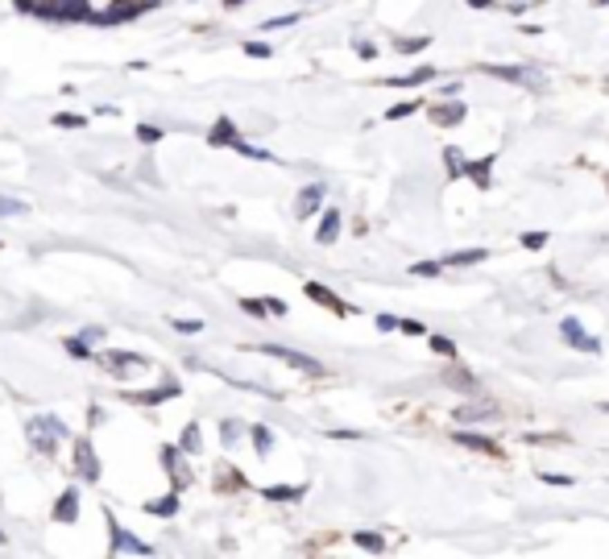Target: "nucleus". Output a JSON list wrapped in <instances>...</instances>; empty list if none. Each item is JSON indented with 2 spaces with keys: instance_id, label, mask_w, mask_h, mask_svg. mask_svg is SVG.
<instances>
[{
  "instance_id": "1",
  "label": "nucleus",
  "mask_w": 609,
  "mask_h": 559,
  "mask_svg": "<svg viewBox=\"0 0 609 559\" xmlns=\"http://www.w3.org/2000/svg\"><path fill=\"white\" fill-rule=\"evenodd\" d=\"M71 435V427L62 423V419H54V415H33L29 423H25V439H29V448L37 452V456H58V444Z\"/></svg>"
},
{
  "instance_id": "2",
  "label": "nucleus",
  "mask_w": 609,
  "mask_h": 559,
  "mask_svg": "<svg viewBox=\"0 0 609 559\" xmlns=\"http://www.w3.org/2000/svg\"><path fill=\"white\" fill-rule=\"evenodd\" d=\"M158 4H162V0H112L108 8H95V12H91V25H124V21H133V17L158 8Z\"/></svg>"
},
{
  "instance_id": "3",
  "label": "nucleus",
  "mask_w": 609,
  "mask_h": 559,
  "mask_svg": "<svg viewBox=\"0 0 609 559\" xmlns=\"http://www.w3.org/2000/svg\"><path fill=\"white\" fill-rule=\"evenodd\" d=\"M104 522H108V551H112V556H124V551H129V556H153V547L141 543L133 531H124V527L116 522L112 510H104Z\"/></svg>"
},
{
  "instance_id": "4",
  "label": "nucleus",
  "mask_w": 609,
  "mask_h": 559,
  "mask_svg": "<svg viewBox=\"0 0 609 559\" xmlns=\"http://www.w3.org/2000/svg\"><path fill=\"white\" fill-rule=\"evenodd\" d=\"M91 361H95L104 373H112V377H124V373L149 369V357H141V352H116V348H108V352H95Z\"/></svg>"
},
{
  "instance_id": "5",
  "label": "nucleus",
  "mask_w": 609,
  "mask_h": 559,
  "mask_svg": "<svg viewBox=\"0 0 609 559\" xmlns=\"http://www.w3.org/2000/svg\"><path fill=\"white\" fill-rule=\"evenodd\" d=\"M75 473H79V481H87V485L100 481V456H95V448H91L87 435H75Z\"/></svg>"
},
{
  "instance_id": "6",
  "label": "nucleus",
  "mask_w": 609,
  "mask_h": 559,
  "mask_svg": "<svg viewBox=\"0 0 609 559\" xmlns=\"http://www.w3.org/2000/svg\"><path fill=\"white\" fill-rule=\"evenodd\" d=\"M257 352H265V357H278V361H286L290 369H299V373H324V365L315 361V357H303V352H294V348H282V344H261Z\"/></svg>"
},
{
  "instance_id": "7",
  "label": "nucleus",
  "mask_w": 609,
  "mask_h": 559,
  "mask_svg": "<svg viewBox=\"0 0 609 559\" xmlns=\"http://www.w3.org/2000/svg\"><path fill=\"white\" fill-rule=\"evenodd\" d=\"M182 394V386L178 381H166V386H158V390H129L124 394V402H137V406H158V402H170V398H178Z\"/></svg>"
},
{
  "instance_id": "8",
  "label": "nucleus",
  "mask_w": 609,
  "mask_h": 559,
  "mask_svg": "<svg viewBox=\"0 0 609 559\" xmlns=\"http://www.w3.org/2000/svg\"><path fill=\"white\" fill-rule=\"evenodd\" d=\"M50 514H54V522H66V527H71V522H79V489H75V485H66V489L58 493V502H54V510H50Z\"/></svg>"
},
{
  "instance_id": "9",
  "label": "nucleus",
  "mask_w": 609,
  "mask_h": 559,
  "mask_svg": "<svg viewBox=\"0 0 609 559\" xmlns=\"http://www.w3.org/2000/svg\"><path fill=\"white\" fill-rule=\"evenodd\" d=\"M236 141H241V133H236V124H232L228 116H220V120L207 129V145H212V149H224V145L236 149Z\"/></svg>"
},
{
  "instance_id": "10",
  "label": "nucleus",
  "mask_w": 609,
  "mask_h": 559,
  "mask_svg": "<svg viewBox=\"0 0 609 559\" xmlns=\"http://www.w3.org/2000/svg\"><path fill=\"white\" fill-rule=\"evenodd\" d=\"M178 456H182V448H174V444H166V448H162V464H166V473H170L174 489H187V485H191V473L182 468V460H178Z\"/></svg>"
},
{
  "instance_id": "11",
  "label": "nucleus",
  "mask_w": 609,
  "mask_h": 559,
  "mask_svg": "<svg viewBox=\"0 0 609 559\" xmlns=\"http://www.w3.org/2000/svg\"><path fill=\"white\" fill-rule=\"evenodd\" d=\"M303 294H307V299H315L319 307H328V311H336V315H348V311H353L348 303H340V299H336V294H332L328 286H319V282H303Z\"/></svg>"
},
{
  "instance_id": "12",
  "label": "nucleus",
  "mask_w": 609,
  "mask_h": 559,
  "mask_svg": "<svg viewBox=\"0 0 609 559\" xmlns=\"http://www.w3.org/2000/svg\"><path fill=\"white\" fill-rule=\"evenodd\" d=\"M141 510H145L149 518H174V514L182 510V502H178V489H170L166 498H153V502H145Z\"/></svg>"
},
{
  "instance_id": "13",
  "label": "nucleus",
  "mask_w": 609,
  "mask_h": 559,
  "mask_svg": "<svg viewBox=\"0 0 609 559\" xmlns=\"http://www.w3.org/2000/svg\"><path fill=\"white\" fill-rule=\"evenodd\" d=\"M560 332H564V340H568V344H577V348H585V352H597V348H601V344H597V340H593V336L577 323V319H564V323H560Z\"/></svg>"
},
{
  "instance_id": "14",
  "label": "nucleus",
  "mask_w": 609,
  "mask_h": 559,
  "mask_svg": "<svg viewBox=\"0 0 609 559\" xmlns=\"http://www.w3.org/2000/svg\"><path fill=\"white\" fill-rule=\"evenodd\" d=\"M261 498L265 502H299V498H307V485H270V489H261Z\"/></svg>"
},
{
  "instance_id": "15",
  "label": "nucleus",
  "mask_w": 609,
  "mask_h": 559,
  "mask_svg": "<svg viewBox=\"0 0 609 559\" xmlns=\"http://www.w3.org/2000/svg\"><path fill=\"white\" fill-rule=\"evenodd\" d=\"M465 112H469L465 104H435V108H431V120H435V124H460Z\"/></svg>"
},
{
  "instance_id": "16",
  "label": "nucleus",
  "mask_w": 609,
  "mask_h": 559,
  "mask_svg": "<svg viewBox=\"0 0 609 559\" xmlns=\"http://www.w3.org/2000/svg\"><path fill=\"white\" fill-rule=\"evenodd\" d=\"M319 199H324V182L303 187V195H299V216H315V211H319Z\"/></svg>"
},
{
  "instance_id": "17",
  "label": "nucleus",
  "mask_w": 609,
  "mask_h": 559,
  "mask_svg": "<svg viewBox=\"0 0 609 559\" xmlns=\"http://www.w3.org/2000/svg\"><path fill=\"white\" fill-rule=\"evenodd\" d=\"M336 232H340V211H336V207H328V211H324V220H319L315 240H319V245H332V240H336Z\"/></svg>"
},
{
  "instance_id": "18",
  "label": "nucleus",
  "mask_w": 609,
  "mask_h": 559,
  "mask_svg": "<svg viewBox=\"0 0 609 559\" xmlns=\"http://www.w3.org/2000/svg\"><path fill=\"white\" fill-rule=\"evenodd\" d=\"M435 79V66H419V70H411V75H398V79H386L390 87H419V83H431Z\"/></svg>"
},
{
  "instance_id": "19",
  "label": "nucleus",
  "mask_w": 609,
  "mask_h": 559,
  "mask_svg": "<svg viewBox=\"0 0 609 559\" xmlns=\"http://www.w3.org/2000/svg\"><path fill=\"white\" fill-rule=\"evenodd\" d=\"M178 448H182L187 456H199V452H203V439H199V427H195V423H187V427H182V439H178Z\"/></svg>"
},
{
  "instance_id": "20",
  "label": "nucleus",
  "mask_w": 609,
  "mask_h": 559,
  "mask_svg": "<svg viewBox=\"0 0 609 559\" xmlns=\"http://www.w3.org/2000/svg\"><path fill=\"white\" fill-rule=\"evenodd\" d=\"M249 435H253V452H257V456H270V448H274V431L257 423V427H249Z\"/></svg>"
},
{
  "instance_id": "21",
  "label": "nucleus",
  "mask_w": 609,
  "mask_h": 559,
  "mask_svg": "<svg viewBox=\"0 0 609 559\" xmlns=\"http://www.w3.org/2000/svg\"><path fill=\"white\" fill-rule=\"evenodd\" d=\"M456 444L477 448V452H485V456H498V444H489V439H481V435H473V431H456Z\"/></svg>"
},
{
  "instance_id": "22",
  "label": "nucleus",
  "mask_w": 609,
  "mask_h": 559,
  "mask_svg": "<svg viewBox=\"0 0 609 559\" xmlns=\"http://www.w3.org/2000/svg\"><path fill=\"white\" fill-rule=\"evenodd\" d=\"M216 485H220V489H245V477H241L232 464H220V473H216Z\"/></svg>"
},
{
  "instance_id": "23",
  "label": "nucleus",
  "mask_w": 609,
  "mask_h": 559,
  "mask_svg": "<svg viewBox=\"0 0 609 559\" xmlns=\"http://www.w3.org/2000/svg\"><path fill=\"white\" fill-rule=\"evenodd\" d=\"M489 166H494V158H481V162H469L465 174L477 178V187H489Z\"/></svg>"
},
{
  "instance_id": "24",
  "label": "nucleus",
  "mask_w": 609,
  "mask_h": 559,
  "mask_svg": "<svg viewBox=\"0 0 609 559\" xmlns=\"http://www.w3.org/2000/svg\"><path fill=\"white\" fill-rule=\"evenodd\" d=\"M477 261H485V249H465V253L444 257V269H448V265H477Z\"/></svg>"
},
{
  "instance_id": "25",
  "label": "nucleus",
  "mask_w": 609,
  "mask_h": 559,
  "mask_svg": "<svg viewBox=\"0 0 609 559\" xmlns=\"http://www.w3.org/2000/svg\"><path fill=\"white\" fill-rule=\"evenodd\" d=\"M133 137H137L141 145H158V141H162L166 133H162L158 124H137V129H133Z\"/></svg>"
},
{
  "instance_id": "26",
  "label": "nucleus",
  "mask_w": 609,
  "mask_h": 559,
  "mask_svg": "<svg viewBox=\"0 0 609 559\" xmlns=\"http://www.w3.org/2000/svg\"><path fill=\"white\" fill-rule=\"evenodd\" d=\"M62 348H66L75 361H91V344H87L83 336H75V340H62Z\"/></svg>"
},
{
  "instance_id": "27",
  "label": "nucleus",
  "mask_w": 609,
  "mask_h": 559,
  "mask_svg": "<svg viewBox=\"0 0 609 559\" xmlns=\"http://www.w3.org/2000/svg\"><path fill=\"white\" fill-rule=\"evenodd\" d=\"M54 124L58 129H87V116H79V112H54Z\"/></svg>"
},
{
  "instance_id": "28",
  "label": "nucleus",
  "mask_w": 609,
  "mask_h": 559,
  "mask_svg": "<svg viewBox=\"0 0 609 559\" xmlns=\"http://www.w3.org/2000/svg\"><path fill=\"white\" fill-rule=\"evenodd\" d=\"M353 539H357V547H365V551H382V547H386V539L373 535V531H357Z\"/></svg>"
},
{
  "instance_id": "29",
  "label": "nucleus",
  "mask_w": 609,
  "mask_h": 559,
  "mask_svg": "<svg viewBox=\"0 0 609 559\" xmlns=\"http://www.w3.org/2000/svg\"><path fill=\"white\" fill-rule=\"evenodd\" d=\"M241 311H245V315H257V319H261V315H270L265 299H241Z\"/></svg>"
},
{
  "instance_id": "30",
  "label": "nucleus",
  "mask_w": 609,
  "mask_h": 559,
  "mask_svg": "<svg viewBox=\"0 0 609 559\" xmlns=\"http://www.w3.org/2000/svg\"><path fill=\"white\" fill-rule=\"evenodd\" d=\"M170 328L182 336H195V332H203V319H170Z\"/></svg>"
},
{
  "instance_id": "31",
  "label": "nucleus",
  "mask_w": 609,
  "mask_h": 559,
  "mask_svg": "<svg viewBox=\"0 0 609 559\" xmlns=\"http://www.w3.org/2000/svg\"><path fill=\"white\" fill-rule=\"evenodd\" d=\"M427 46H431V37H411V41L402 37V41H398V50H402V54H415V50H427Z\"/></svg>"
},
{
  "instance_id": "32",
  "label": "nucleus",
  "mask_w": 609,
  "mask_h": 559,
  "mask_svg": "<svg viewBox=\"0 0 609 559\" xmlns=\"http://www.w3.org/2000/svg\"><path fill=\"white\" fill-rule=\"evenodd\" d=\"M245 54L249 58H270L274 50H270V41H245Z\"/></svg>"
},
{
  "instance_id": "33",
  "label": "nucleus",
  "mask_w": 609,
  "mask_h": 559,
  "mask_svg": "<svg viewBox=\"0 0 609 559\" xmlns=\"http://www.w3.org/2000/svg\"><path fill=\"white\" fill-rule=\"evenodd\" d=\"M21 211H29V203H21V199H0V216H21Z\"/></svg>"
},
{
  "instance_id": "34",
  "label": "nucleus",
  "mask_w": 609,
  "mask_h": 559,
  "mask_svg": "<svg viewBox=\"0 0 609 559\" xmlns=\"http://www.w3.org/2000/svg\"><path fill=\"white\" fill-rule=\"evenodd\" d=\"M489 75H498V79H510V83H523V70H514V66H489Z\"/></svg>"
},
{
  "instance_id": "35",
  "label": "nucleus",
  "mask_w": 609,
  "mask_h": 559,
  "mask_svg": "<svg viewBox=\"0 0 609 559\" xmlns=\"http://www.w3.org/2000/svg\"><path fill=\"white\" fill-rule=\"evenodd\" d=\"M415 108H419V104H394V108L386 112V120H402V116H411Z\"/></svg>"
},
{
  "instance_id": "36",
  "label": "nucleus",
  "mask_w": 609,
  "mask_h": 559,
  "mask_svg": "<svg viewBox=\"0 0 609 559\" xmlns=\"http://www.w3.org/2000/svg\"><path fill=\"white\" fill-rule=\"evenodd\" d=\"M440 269H444V261H419V265H415L419 278H431V274H440Z\"/></svg>"
},
{
  "instance_id": "37",
  "label": "nucleus",
  "mask_w": 609,
  "mask_h": 559,
  "mask_svg": "<svg viewBox=\"0 0 609 559\" xmlns=\"http://www.w3.org/2000/svg\"><path fill=\"white\" fill-rule=\"evenodd\" d=\"M431 348H435V352H444V357H456V344H452V340H444V336H431Z\"/></svg>"
},
{
  "instance_id": "38",
  "label": "nucleus",
  "mask_w": 609,
  "mask_h": 559,
  "mask_svg": "<svg viewBox=\"0 0 609 559\" xmlns=\"http://www.w3.org/2000/svg\"><path fill=\"white\" fill-rule=\"evenodd\" d=\"M236 431H241V423H232V419H224V423H220V439H224V444H232V439H236Z\"/></svg>"
},
{
  "instance_id": "39",
  "label": "nucleus",
  "mask_w": 609,
  "mask_h": 559,
  "mask_svg": "<svg viewBox=\"0 0 609 559\" xmlns=\"http://www.w3.org/2000/svg\"><path fill=\"white\" fill-rule=\"evenodd\" d=\"M299 21V12H290V17H274V21H265V29H286V25H294Z\"/></svg>"
},
{
  "instance_id": "40",
  "label": "nucleus",
  "mask_w": 609,
  "mask_h": 559,
  "mask_svg": "<svg viewBox=\"0 0 609 559\" xmlns=\"http://www.w3.org/2000/svg\"><path fill=\"white\" fill-rule=\"evenodd\" d=\"M523 245H527V249H543V245H547V236H543V232H527V236H523Z\"/></svg>"
},
{
  "instance_id": "41",
  "label": "nucleus",
  "mask_w": 609,
  "mask_h": 559,
  "mask_svg": "<svg viewBox=\"0 0 609 559\" xmlns=\"http://www.w3.org/2000/svg\"><path fill=\"white\" fill-rule=\"evenodd\" d=\"M398 328H402V332H411V336H423V323H419V319H402Z\"/></svg>"
},
{
  "instance_id": "42",
  "label": "nucleus",
  "mask_w": 609,
  "mask_h": 559,
  "mask_svg": "<svg viewBox=\"0 0 609 559\" xmlns=\"http://www.w3.org/2000/svg\"><path fill=\"white\" fill-rule=\"evenodd\" d=\"M265 307H270V315H286V303L282 299H265Z\"/></svg>"
},
{
  "instance_id": "43",
  "label": "nucleus",
  "mask_w": 609,
  "mask_h": 559,
  "mask_svg": "<svg viewBox=\"0 0 609 559\" xmlns=\"http://www.w3.org/2000/svg\"><path fill=\"white\" fill-rule=\"evenodd\" d=\"M79 336H83V340H87V344H95V340H100V336H104V328H83V332H79Z\"/></svg>"
},
{
  "instance_id": "44",
  "label": "nucleus",
  "mask_w": 609,
  "mask_h": 559,
  "mask_svg": "<svg viewBox=\"0 0 609 559\" xmlns=\"http://www.w3.org/2000/svg\"><path fill=\"white\" fill-rule=\"evenodd\" d=\"M377 328H382V332H394V328H398V319H390V315H377Z\"/></svg>"
},
{
  "instance_id": "45",
  "label": "nucleus",
  "mask_w": 609,
  "mask_h": 559,
  "mask_svg": "<svg viewBox=\"0 0 609 559\" xmlns=\"http://www.w3.org/2000/svg\"><path fill=\"white\" fill-rule=\"evenodd\" d=\"M547 485H572V477H556V473H543Z\"/></svg>"
},
{
  "instance_id": "46",
  "label": "nucleus",
  "mask_w": 609,
  "mask_h": 559,
  "mask_svg": "<svg viewBox=\"0 0 609 559\" xmlns=\"http://www.w3.org/2000/svg\"><path fill=\"white\" fill-rule=\"evenodd\" d=\"M357 54H361V58H373V54H377V50H373V46H369V41H357Z\"/></svg>"
},
{
  "instance_id": "47",
  "label": "nucleus",
  "mask_w": 609,
  "mask_h": 559,
  "mask_svg": "<svg viewBox=\"0 0 609 559\" xmlns=\"http://www.w3.org/2000/svg\"><path fill=\"white\" fill-rule=\"evenodd\" d=\"M95 112H100V116H120V108H116V104H100Z\"/></svg>"
},
{
  "instance_id": "48",
  "label": "nucleus",
  "mask_w": 609,
  "mask_h": 559,
  "mask_svg": "<svg viewBox=\"0 0 609 559\" xmlns=\"http://www.w3.org/2000/svg\"><path fill=\"white\" fill-rule=\"evenodd\" d=\"M104 419H108V415H104L100 406H91V410H87V423H104Z\"/></svg>"
},
{
  "instance_id": "49",
  "label": "nucleus",
  "mask_w": 609,
  "mask_h": 559,
  "mask_svg": "<svg viewBox=\"0 0 609 559\" xmlns=\"http://www.w3.org/2000/svg\"><path fill=\"white\" fill-rule=\"evenodd\" d=\"M473 8H494V0H469Z\"/></svg>"
},
{
  "instance_id": "50",
  "label": "nucleus",
  "mask_w": 609,
  "mask_h": 559,
  "mask_svg": "<svg viewBox=\"0 0 609 559\" xmlns=\"http://www.w3.org/2000/svg\"><path fill=\"white\" fill-rule=\"evenodd\" d=\"M236 4H245V0H224V8H236Z\"/></svg>"
},
{
  "instance_id": "51",
  "label": "nucleus",
  "mask_w": 609,
  "mask_h": 559,
  "mask_svg": "<svg viewBox=\"0 0 609 559\" xmlns=\"http://www.w3.org/2000/svg\"><path fill=\"white\" fill-rule=\"evenodd\" d=\"M0 543H4V535H0Z\"/></svg>"
},
{
  "instance_id": "52",
  "label": "nucleus",
  "mask_w": 609,
  "mask_h": 559,
  "mask_svg": "<svg viewBox=\"0 0 609 559\" xmlns=\"http://www.w3.org/2000/svg\"><path fill=\"white\" fill-rule=\"evenodd\" d=\"M0 245H4V240H0Z\"/></svg>"
}]
</instances>
